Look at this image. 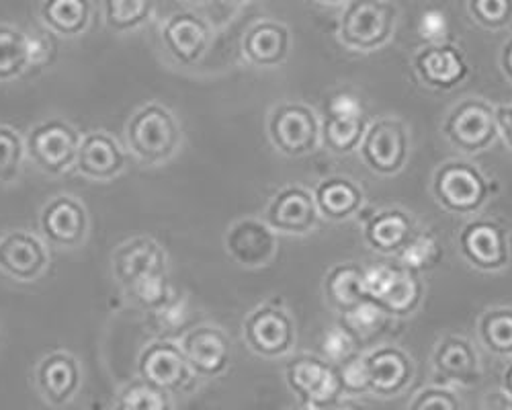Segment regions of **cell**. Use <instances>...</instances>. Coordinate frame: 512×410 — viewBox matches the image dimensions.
<instances>
[{
	"label": "cell",
	"mask_w": 512,
	"mask_h": 410,
	"mask_svg": "<svg viewBox=\"0 0 512 410\" xmlns=\"http://www.w3.org/2000/svg\"><path fill=\"white\" fill-rule=\"evenodd\" d=\"M404 410H465V402L459 390L431 382L410 396Z\"/></svg>",
	"instance_id": "cell-40"
},
{
	"label": "cell",
	"mask_w": 512,
	"mask_h": 410,
	"mask_svg": "<svg viewBox=\"0 0 512 410\" xmlns=\"http://www.w3.org/2000/svg\"><path fill=\"white\" fill-rule=\"evenodd\" d=\"M330 410H365V406L359 404V400L353 398H343L336 406H332Z\"/></svg>",
	"instance_id": "cell-48"
},
{
	"label": "cell",
	"mask_w": 512,
	"mask_h": 410,
	"mask_svg": "<svg viewBox=\"0 0 512 410\" xmlns=\"http://www.w3.org/2000/svg\"><path fill=\"white\" fill-rule=\"evenodd\" d=\"M103 23L111 33L127 35L148 25L156 13V0H103Z\"/></svg>",
	"instance_id": "cell-34"
},
{
	"label": "cell",
	"mask_w": 512,
	"mask_h": 410,
	"mask_svg": "<svg viewBox=\"0 0 512 410\" xmlns=\"http://www.w3.org/2000/svg\"><path fill=\"white\" fill-rule=\"evenodd\" d=\"M478 345L492 357H512V306L496 304L484 308L476 318Z\"/></svg>",
	"instance_id": "cell-31"
},
{
	"label": "cell",
	"mask_w": 512,
	"mask_h": 410,
	"mask_svg": "<svg viewBox=\"0 0 512 410\" xmlns=\"http://www.w3.org/2000/svg\"><path fill=\"white\" fill-rule=\"evenodd\" d=\"M443 259L445 249L439 234L431 226L420 224L410 242L404 246V251L394 261L424 277V273L435 271L443 263Z\"/></svg>",
	"instance_id": "cell-33"
},
{
	"label": "cell",
	"mask_w": 512,
	"mask_h": 410,
	"mask_svg": "<svg viewBox=\"0 0 512 410\" xmlns=\"http://www.w3.org/2000/svg\"><path fill=\"white\" fill-rule=\"evenodd\" d=\"M369 376V396L394 400L404 396L416 380V359L398 343H377L363 349Z\"/></svg>",
	"instance_id": "cell-21"
},
{
	"label": "cell",
	"mask_w": 512,
	"mask_h": 410,
	"mask_svg": "<svg viewBox=\"0 0 512 410\" xmlns=\"http://www.w3.org/2000/svg\"><path fill=\"white\" fill-rule=\"evenodd\" d=\"M418 33L424 39V44H439V41H447V35H449L447 15L439 9L424 11L418 21Z\"/></svg>",
	"instance_id": "cell-43"
},
{
	"label": "cell",
	"mask_w": 512,
	"mask_h": 410,
	"mask_svg": "<svg viewBox=\"0 0 512 410\" xmlns=\"http://www.w3.org/2000/svg\"><path fill=\"white\" fill-rule=\"evenodd\" d=\"M261 218L279 236L304 238L318 230L320 214L312 189L304 183H285L265 203Z\"/></svg>",
	"instance_id": "cell-20"
},
{
	"label": "cell",
	"mask_w": 512,
	"mask_h": 410,
	"mask_svg": "<svg viewBox=\"0 0 512 410\" xmlns=\"http://www.w3.org/2000/svg\"><path fill=\"white\" fill-rule=\"evenodd\" d=\"M412 148L414 142L408 123L398 115L383 113L371 117L357 156L371 175L394 179L408 169Z\"/></svg>",
	"instance_id": "cell-7"
},
{
	"label": "cell",
	"mask_w": 512,
	"mask_h": 410,
	"mask_svg": "<svg viewBox=\"0 0 512 410\" xmlns=\"http://www.w3.org/2000/svg\"><path fill=\"white\" fill-rule=\"evenodd\" d=\"M213 25L195 11H177L160 23V50L170 66L179 70L197 68L213 46Z\"/></svg>",
	"instance_id": "cell-15"
},
{
	"label": "cell",
	"mask_w": 512,
	"mask_h": 410,
	"mask_svg": "<svg viewBox=\"0 0 512 410\" xmlns=\"http://www.w3.org/2000/svg\"><path fill=\"white\" fill-rule=\"evenodd\" d=\"M363 265L357 261H340L326 269L322 277V298L336 314H345L367 298L363 285Z\"/></svg>",
	"instance_id": "cell-29"
},
{
	"label": "cell",
	"mask_w": 512,
	"mask_h": 410,
	"mask_svg": "<svg viewBox=\"0 0 512 410\" xmlns=\"http://www.w3.org/2000/svg\"><path fill=\"white\" fill-rule=\"evenodd\" d=\"M314 3L320 7H345L349 0H314Z\"/></svg>",
	"instance_id": "cell-49"
},
{
	"label": "cell",
	"mask_w": 512,
	"mask_h": 410,
	"mask_svg": "<svg viewBox=\"0 0 512 410\" xmlns=\"http://www.w3.org/2000/svg\"><path fill=\"white\" fill-rule=\"evenodd\" d=\"M310 189L320 220H326L330 224H345L357 220L367 205V193L363 185L349 175L322 177Z\"/></svg>",
	"instance_id": "cell-28"
},
{
	"label": "cell",
	"mask_w": 512,
	"mask_h": 410,
	"mask_svg": "<svg viewBox=\"0 0 512 410\" xmlns=\"http://www.w3.org/2000/svg\"><path fill=\"white\" fill-rule=\"evenodd\" d=\"M433 384L469 390L484 380V365L474 341L459 333H443L431 349Z\"/></svg>",
	"instance_id": "cell-17"
},
{
	"label": "cell",
	"mask_w": 512,
	"mask_h": 410,
	"mask_svg": "<svg viewBox=\"0 0 512 410\" xmlns=\"http://www.w3.org/2000/svg\"><path fill=\"white\" fill-rule=\"evenodd\" d=\"M224 3H228V5H234V7H244V5H250L252 0H224Z\"/></svg>",
	"instance_id": "cell-51"
},
{
	"label": "cell",
	"mask_w": 512,
	"mask_h": 410,
	"mask_svg": "<svg viewBox=\"0 0 512 410\" xmlns=\"http://www.w3.org/2000/svg\"><path fill=\"white\" fill-rule=\"evenodd\" d=\"M320 119L322 148L340 158L357 154L371 121L361 97L351 89H338L330 93Z\"/></svg>",
	"instance_id": "cell-14"
},
{
	"label": "cell",
	"mask_w": 512,
	"mask_h": 410,
	"mask_svg": "<svg viewBox=\"0 0 512 410\" xmlns=\"http://www.w3.org/2000/svg\"><path fill=\"white\" fill-rule=\"evenodd\" d=\"M336 367V376L340 390H343L345 398H365L369 396V376H367V367L363 359V351L349 357L347 361L334 365Z\"/></svg>",
	"instance_id": "cell-41"
},
{
	"label": "cell",
	"mask_w": 512,
	"mask_h": 410,
	"mask_svg": "<svg viewBox=\"0 0 512 410\" xmlns=\"http://www.w3.org/2000/svg\"><path fill=\"white\" fill-rule=\"evenodd\" d=\"M394 0H349L336 21L338 44L353 54H375L390 46L400 25Z\"/></svg>",
	"instance_id": "cell-4"
},
{
	"label": "cell",
	"mask_w": 512,
	"mask_h": 410,
	"mask_svg": "<svg viewBox=\"0 0 512 410\" xmlns=\"http://www.w3.org/2000/svg\"><path fill=\"white\" fill-rule=\"evenodd\" d=\"M183 3L189 7H205L211 3V0H183Z\"/></svg>",
	"instance_id": "cell-50"
},
{
	"label": "cell",
	"mask_w": 512,
	"mask_h": 410,
	"mask_svg": "<svg viewBox=\"0 0 512 410\" xmlns=\"http://www.w3.org/2000/svg\"><path fill=\"white\" fill-rule=\"evenodd\" d=\"M265 132L281 156L293 160L312 156L322 146L320 111L300 99H281L267 113Z\"/></svg>",
	"instance_id": "cell-8"
},
{
	"label": "cell",
	"mask_w": 512,
	"mask_h": 410,
	"mask_svg": "<svg viewBox=\"0 0 512 410\" xmlns=\"http://www.w3.org/2000/svg\"><path fill=\"white\" fill-rule=\"evenodd\" d=\"M465 9L484 31L500 33L512 27V0H465Z\"/></svg>",
	"instance_id": "cell-38"
},
{
	"label": "cell",
	"mask_w": 512,
	"mask_h": 410,
	"mask_svg": "<svg viewBox=\"0 0 512 410\" xmlns=\"http://www.w3.org/2000/svg\"><path fill=\"white\" fill-rule=\"evenodd\" d=\"M359 218L365 246L386 259H396L420 226L418 218L402 205H379Z\"/></svg>",
	"instance_id": "cell-25"
},
{
	"label": "cell",
	"mask_w": 512,
	"mask_h": 410,
	"mask_svg": "<svg viewBox=\"0 0 512 410\" xmlns=\"http://www.w3.org/2000/svg\"><path fill=\"white\" fill-rule=\"evenodd\" d=\"M410 68L420 87L433 93H451L465 85L472 66L455 41L422 44L410 58Z\"/></svg>",
	"instance_id": "cell-18"
},
{
	"label": "cell",
	"mask_w": 512,
	"mask_h": 410,
	"mask_svg": "<svg viewBox=\"0 0 512 410\" xmlns=\"http://www.w3.org/2000/svg\"><path fill=\"white\" fill-rule=\"evenodd\" d=\"M293 50V33L287 23L261 17L244 31L240 39L242 60L256 70H277L287 64Z\"/></svg>",
	"instance_id": "cell-27"
},
{
	"label": "cell",
	"mask_w": 512,
	"mask_h": 410,
	"mask_svg": "<svg viewBox=\"0 0 512 410\" xmlns=\"http://www.w3.org/2000/svg\"><path fill=\"white\" fill-rule=\"evenodd\" d=\"M52 267V249L39 234L11 228L0 234V275L17 283H33Z\"/></svg>",
	"instance_id": "cell-24"
},
{
	"label": "cell",
	"mask_w": 512,
	"mask_h": 410,
	"mask_svg": "<svg viewBox=\"0 0 512 410\" xmlns=\"http://www.w3.org/2000/svg\"><path fill=\"white\" fill-rule=\"evenodd\" d=\"M363 351V343L349 331L343 322L328 326L320 339V357L332 365L347 361Z\"/></svg>",
	"instance_id": "cell-39"
},
{
	"label": "cell",
	"mask_w": 512,
	"mask_h": 410,
	"mask_svg": "<svg viewBox=\"0 0 512 410\" xmlns=\"http://www.w3.org/2000/svg\"><path fill=\"white\" fill-rule=\"evenodd\" d=\"M123 144L142 167H164L185 148L183 121L162 101H146L127 117Z\"/></svg>",
	"instance_id": "cell-2"
},
{
	"label": "cell",
	"mask_w": 512,
	"mask_h": 410,
	"mask_svg": "<svg viewBox=\"0 0 512 410\" xmlns=\"http://www.w3.org/2000/svg\"><path fill=\"white\" fill-rule=\"evenodd\" d=\"M429 189L443 212L469 220L484 214L498 197L500 183L472 158L457 156L437 164Z\"/></svg>",
	"instance_id": "cell-3"
},
{
	"label": "cell",
	"mask_w": 512,
	"mask_h": 410,
	"mask_svg": "<svg viewBox=\"0 0 512 410\" xmlns=\"http://www.w3.org/2000/svg\"><path fill=\"white\" fill-rule=\"evenodd\" d=\"M244 347L261 359H287L297 351V320L281 296L256 304L240 324Z\"/></svg>",
	"instance_id": "cell-5"
},
{
	"label": "cell",
	"mask_w": 512,
	"mask_h": 410,
	"mask_svg": "<svg viewBox=\"0 0 512 410\" xmlns=\"http://www.w3.org/2000/svg\"><path fill=\"white\" fill-rule=\"evenodd\" d=\"M365 294L392 320L412 318L426 300L424 277L402 267L398 261H375L363 265Z\"/></svg>",
	"instance_id": "cell-6"
},
{
	"label": "cell",
	"mask_w": 512,
	"mask_h": 410,
	"mask_svg": "<svg viewBox=\"0 0 512 410\" xmlns=\"http://www.w3.org/2000/svg\"><path fill=\"white\" fill-rule=\"evenodd\" d=\"M25 162L27 154L23 134L9 123H0V185H17L23 177Z\"/></svg>",
	"instance_id": "cell-36"
},
{
	"label": "cell",
	"mask_w": 512,
	"mask_h": 410,
	"mask_svg": "<svg viewBox=\"0 0 512 410\" xmlns=\"http://www.w3.org/2000/svg\"><path fill=\"white\" fill-rule=\"evenodd\" d=\"M39 21L62 39H76L89 31L95 15L93 0H41Z\"/></svg>",
	"instance_id": "cell-30"
},
{
	"label": "cell",
	"mask_w": 512,
	"mask_h": 410,
	"mask_svg": "<svg viewBox=\"0 0 512 410\" xmlns=\"http://www.w3.org/2000/svg\"><path fill=\"white\" fill-rule=\"evenodd\" d=\"M279 238L261 216H242L226 228L224 251L238 267L259 271L277 259Z\"/></svg>",
	"instance_id": "cell-23"
},
{
	"label": "cell",
	"mask_w": 512,
	"mask_h": 410,
	"mask_svg": "<svg viewBox=\"0 0 512 410\" xmlns=\"http://www.w3.org/2000/svg\"><path fill=\"white\" fill-rule=\"evenodd\" d=\"M175 402L173 396L136 376L117 390L113 410H177Z\"/></svg>",
	"instance_id": "cell-35"
},
{
	"label": "cell",
	"mask_w": 512,
	"mask_h": 410,
	"mask_svg": "<svg viewBox=\"0 0 512 410\" xmlns=\"http://www.w3.org/2000/svg\"><path fill=\"white\" fill-rule=\"evenodd\" d=\"M498 68L502 78L512 87V35H508L502 41L500 52H498Z\"/></svg>",
	"instance_id": "cell-45"
},
{
	"label": "cell",
	"mask_w": 512,
	"mask_h": 410,
	"mask_svg": "<svg viewBox=\"0 0 512 410\" xmlns=\"http://www.w3.org/2000/svg\"><path fill=\"white\" fill-rule=\"evenodd\" d=\"M193 374L201 382L224 378L234 361V345L226 328L216 322H199L177 339Z\"/></svg>",
	"instance_id": "cell-19"
},
{
	"label": "cell",
	"mask_w": 512,
	"mask_h": 410,
	"mask_svg": "<svg viewBox=\"0 0 512 410\" xmlns=\"http://www.w3.org/2000/svg\"><path fill=\"white\" fill-rule=\"evenodd\" d=\"M498 140L512 154V103H496Z\"/></svg>",
	"instance_id": "cell-44"
},
{
	"label": "cell",
	"mask_w": 512,
	"mask_h": 410,
	"mask_svg": "<svg viewBox=\"0 0 512 410\" xmlns=\"http://www.w3.org/2000/svg\"><path fill=\"white\" fill-rule=\"evenodd\" d=\"M130 158V152L115 134L91 130L80 138L74 173L95 183H109L127 171Z\"/></svg>",
	"instance_id": "cell-26"
},
{
	"label": "cell",
	"mask_w": 512,
	"mask_h": 410,
	"mask_svg": "<svg viewBox=\"0 0 512 410\" xmlns=\"http://www.w3.org/2000/svg\"><path fill=\"white\" fill-rule=\"evenodd\" d=\"M109 267L123 298L146 314L160 310L177 292L170 283L168 253L152 234H134L119 242Z\"/></svg>",
	"instance_id": "cell-1"
},
{
	"label": "cell",
	"mask_w": 512,
	"mask_h": 410,
	"mask_svg": "<svg viewBox=\"0 0 512 410\" xmlns=\"http://www.w3.org/2000/svg\"><path fill=\"white\" fill-rule=\"evenodd\" d=\"M283 378L300 410H330L345 398L336 367L318 353L295 351L285 361Z\"/></svg>",
	"instance_id": "cell-12"
},
{
	"label": "cell",
	"mask_w": 512,
	"mask_h": 410,
	"mask_svg": "<svg viewBox=\"0 0 512 410\" xmlns=\"http://www.w3.org/2000/svg\"><path fill=\"white\" fill-rule=\"evenodd\" d=\"M482 410H512V398L500 388L490 390L482 400Z\"/></svg>",
	"instance_id": "cell-46"
},
{
	"label": "cell",
	"mask_w": 512,
	"mask_h": 410,
	"mask_svg": "<svg viewBox=\"0 0 512 410\" xmlns=\"http://www.w3.org/2000/svg\"><path fill=\"white\" fill-rule=\"evenodd\" d=\"M340 318H343L340 322H343L361 343L377 337L392 320L371 298L361 300L357 306H353L345 314H340Z\"/></svg>",
	"instance_id": "cell-37"
},
{
	"label": "cell",
	"mask_w": 512,
	"mask_h": 410,
	"mask_svg": "<svg viewBox=\"0 0 512 410\" xmlns=\"http://www.w3.org/2000/svg\"><path fill=\"white\" fill-rule=\"evenodd\" d=\"M23 138L27 162L37 173L60 179L74 171L82 134L66 117L50 115L39 119Z\"/></svg>",
	"instance_id": "cell-10"
},
{
	"label": "cell",
	"mask_w": 512,
	"mask_h": 410,
	"mask_svg": "<svg viewBox=\"0 0 512 410\" xmlns=\"http://www.w3.org/2000/svg\"><path fill=\"white\" fill-rule=\"evenodd\" d=\"M154 320L156 331L168 335V333H179V337L187 331L185 322L189 320V298L175 292L168 304H164L160 310L148 314Z\"/></svg>",
	"instance_id": "cell-42"
},
{
	"label": "cell",
	"mask_w": 512,
	"mask_h": 410,
	"mask_svg": "<svg viewBox=\"0 0 512 410\" xmlns=\"http://www.w3.org/2000/svg\"><path fill=\"white\" fill-rule=\"evenodd\" d=\"M33 68L31 33L0 23V82H13Z\"/></svg>",
	"instance_id": "cell-32"
},
{
	"label": "cell",
	"mask_w": 512,
	"mask_h": 410,
	"mask_svg": "<svg viewBox=\"0 0 512 410\" xmlns=\"http://www.w3.org/2000/svg\"><path fill=\"white\" fill-rule=\"evenodd\" d=\"M457 253L463 263L484 275H498L512 265V232L494 216H474L457 232Z\"/></svg>",
	"instance_id": "cell-11"
},
{
	"label": "cell",
	"mask_w": 512,
	"mask_h": 410,
	"mask_svg": "<svg viewBox=\"0 0 512 410\" xmlns=\"http://www.w3.org/2000/svg\"><path fill=\"white\" fill-rule=\"evenodd\" d=\"M439 132L463 158L488 152L498 142L496 103L478 95L461 97L443 115Z\"/></svg>",
	"instance_id": "cell-9"
},
{
	"label": "cell",
	"mask_w": 512,
	"mask_h": 410,
	"mask_svg": "<svg viewBox=\"0 0 512 410\" xmlns=\"http://www.w3.org/2000/svg\"><path fill=\"white\" fill-rule=\"evenodd\" d=\"M39 236L50 249L72 253L82 249L91 234V214L84 201L70 193L50 197L39 210Z\"/></svg>",
	"instance_id": "cell-16"
},
{
	"label": "cell",
	"mask_w": 512,
	"mask_h": 410,
	"mask_svg": "<svg viewBox=\"0 0 512 410\" xmlns=\"http://www.w3.org/2000/svg\"><path fill=\"white\" fill-rule=\"evenodd\" d=\"M500 390L512 398V357L506 359V365L502 367V374H500Z\"/></svg>",
	"instance_id": "cell-47"
},
{
	"label": "cell",
	"mask_w": 512,
	"mask_h": 410,
	"mask_svg": "<svg viewBox=\"0 0 512 410\" xmlns=\"http://www.w3.org/2000/svg\"><path fill=\"white\" fill-rule=\"evenodd\" d=\"M31 384L48 406L66 408L84 386L82 361L68 349H52L33 365Z\"/></svg>",
	"instance_id": "cell-22"
},
{
	"label": "cell",
	"mask_w": 512,
	"mask_h": 410,
	"mask_svg": "<svg viewBox=\"0 0 512 410\" xmlns=\"http://www.w3.org/2000/svg\"><path fill=\"white\" fill-rule=\"evenodd\" d=\"M138 378L177 398H189L201 388V380L183 355L177 339L156 337L148 341L136 359Z\"/></svg>",
	"instance_id": "cell-13"
}]
</instances>
